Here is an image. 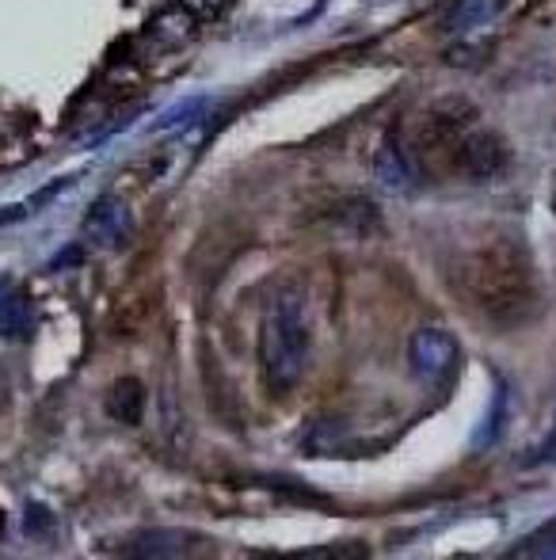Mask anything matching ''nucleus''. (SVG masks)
<instances>
[{"label":"nucleus","mask_w":556,"mask_h":560,"mask_svg":"<svg viewBox=\"0 0 556 560\" xmlns=\"http://www.w3.org/2000/svg\"><path fill=\"white\" fill-rule=\"evenodd\" d=\"M84 236L96 241L99 248H119L130 236V207L119 195H104L99 202H92L88 218H84Z\"/></svg>","instance_id":"nucleus-7"},{"label":"nucleus","mask_w":556,"mask_h":560,"mask_svg":"<svg viewBox=\"0 0 556 560\" xmlns=\"http://www.w3.org/2000/svg\"><path fill=\"white\" fill-rule=\"evenodd\" d=\"M54 530V515L46 503H27V534L31 538H46Z\"/></svg>","instance_id":"nucleus-15"},{"label":"nucleus","mask_w":556,"mask_h":560,"mask_svg":"<svg viewBox=\"0 0 556 560\" xmlns=\"http://www.w3.org/2000/svg\"><path fill=\"white\" fill-rule=\"evenodd\" d=\"M504 408H507V393L499 389V393H496V408L488 412V423H484V431L476 435V446L496 443V439H499V431H504Z\"/></svg>","instance_id":"nucleus-14"},{"label":"nucleus","mask_w":556,"mask_h":560,"mask_svg":"<svg viewBox=\"0 0 556 560\" xmlns=\"http://www.w3.org/2000/svg\"><path fill=\"white\" fill-rule=\"evenodd\" d=\"M81 259H84L81 244H73L69 252H58V256L50 259V271H61V267H69V264H81Z\"/></svg>","instance_id":"nucleus-19"},{"label":"nucleus","mask_w":556,"mask_h":560,"mask_svg":"<svg viewBox=\"0 0 556 560\" xmlns=\"http://www.w3.org/2000/svg\"><path fill=\"white\" fill-rule=\"evenodd\" d=\"M374 184L386 195H412L419 187V161L397 126L386 130L378 153H374Z\"/></svg>","instance_id":"nucleus-5"},{"label":"nucleus","mask_w":556,"mask_h":560,"mask_svg":"<svg viewBox=\"0 0 556 560\" xmlns=\"http://www.w3.org/2000/svg\"><path fill=\"white\" fill-rule=\"evenodd\" d=\"M458 290L492 328L514 332L530 325L542 310V282H537L534 256L527 248V236L511 229H492L476 248L461 256Z\"/></svg>","instance_id":"nucleus-1"},{"label":"nucleus","mask_w":556,"mask_h":560,"mask_svg":"<svg viewBox=\"0 0 556 560\" xmlns=\"http://www.w3.org/2000/svg\"><path fill=\"white\" fill-rule=\"evenodd\" d=\"M0 538H4V515H0Z\"/></svg>","instance_id":"nucleus-21"},{"label":"nucleus","mask_w":556,"mask_h":560,"mask_svg":"<svg viewBox=\"0 0 556 560\" xmlns=\"http://www.w3.org/2000/svg\"><path fill=\"white\" fill-rule=\"evenodd\" d=\"M179 4H184L194 20H214V15L225 12V4H229V0H179Z\"/></svg>","instance_id":"nucleus-16"},{"label":"nucleus","mask_w":556,"mask_h":560,"mask_svg":"<svg viewBox=\"0 0 556 560\" xmlns=\"http://www.w3.org/2000/svg\"><path fill=\"white\" fill-rule=\"evenodd\" d=\"M507 0H453L442 20V31L453 38H469L473 31H484L504 15Z\"/></svg>","instance_id":"nucleus-8"},{"label":"nucleus","mask_w":556,"mask_h":560,"mask_svg":"<svg viewBox=\"0 0 556 560\" xmlns=\"http://www.w3.org/2000/svg\"><path fill=\"white\" fill-rule=\"evenodd\" d=\"M370 549L363 546V541H335V546H328V549H305V553H297V557H312V560H358V557H366Z\"/></svg>","instance_id":"nucleus-13"},{"label":"nucleus","mask_w":556,"mask_h":560,"mask_svg":"<svg viewBox=\"0 0 556 560\" xmlns=\"http://www.w3.org/2000/svg\"><path fill=\"white\" fill-rule=\"evenodd\" d=\"M194 31V15L187 8H171V12H161L153 23H149V35L156 38L161 46H179L187 43Z\"/></svg>","instance_id":"nucleus-12"},{"label":"nucleus","mask_w":556,"mask_h":560,"mask_svg":"<svg viewBox=\"0 0 556 560\" xmlns=\"http://www.w3.org/2000/svg\"><path fill=\"white\" fill-rule=\"evenodd\" d=\"M35 332V310L23 290L0 298V339H27Z\"/></svg>","instance_id":"nucleus-10"},{"label":"nucleus","mask_w":556,"mask_h":560,"mask_svg":"<svg viewBox=\"0 0 556 560\" xmlns=\"http://www.w3.org/2000/svg\"><path fill=\"white\" fill-rule=\"evenodd\" d=\"M545 462H556V428H553V435L534 450V457H530V465H545Z\"/></svg>","instance_id":"nucleus-18"},{"label":"nucleus","mask_w":556,"mask_h":560,"mask_svg":"<svg viewBox=\"0 0 556 560\" xmlns=\"http://www.w3.org/2000/svg\"><path fill=\"white\" fill-rule=\"evenodd\" d=\"M446 156H450V168L458 176L476 179V184L499 179L511 168V145L496 130H484V126H469Z\"/></svg>","instance_id":"nucleus-3"},{"label":"nucleus","mask_w":556,"mask_h":560,"mask_svg":"<svg viewBox=\"0 0 556 560\" xmlns=\"http://www.w3.org/2000/svg\"><path fill=\"white\" fill-rule=\"evenodd\" d=\"M527 553H534V557H556V526H545L542 534H534V538L527 541Z\"/></svg>","instance_id":"nucleus-17"},{"label":"nucleus","mask_w":556,"mask_h":560,"mask_svg":"<svg viewBox=\"0 0 556 560\" xmlns=\"http://www.w3.org/2000/svg\"><path fill=\"white\" fill-rule=\"evenodd\" d=\"M409 362H412V374H416L423 385L446 389V385H453V377H458V370H461L458 336L446 332V328H419L409 343Z\"/></svg>","instance_id":"nucleus-4"},{"label":"nucleus","mask_w":556,"mask_h":560,"mask_svg":"<svg viewBox=\"0 0 556 560\" xmlns=\"http://www.w3.org/2000/svg\"><path fill=\"white\" fill-rule=\"evenodd\" d=\"M469 126H476L473 107H469L465 100H442V104H435L427 115H423L416 145L423 153H450L453 141H458Z\"/></svg>","instance_id":"nucleus-6"},{"label":"nucleus","mask_w":556,"mask_h":560,"mask_svg":"<svg viewBox=\"0 0 556 560\" xmlns=\"http://www.w3.org/2000/svg\"><path fill=\"white\" fill-rule=\"evenodd\" d=\"M130 557H179L187 553V534L179 530H145L127 546Z\"/></svg>","instance_id":"nucleus-11"},{"label":"nucleus","mask_w":556,"mask_h":560,"mask_svg":"<svg viewBox=\"0 0 556 560\" xmlns=\"http://www.w3.org/2000/svg\"><path fill=\"white\" fill-rule=\"evenodd\" d=\"M309 366V325L294 294H279L260 320V370L271 393H289Z\"/></svg>","instance_id":"nucleus-2"},{"label":"nucleus","mask_w":556,"mask_h":560,"mask_svg":"<svg viewBox=\"0 0 556 560\" xmlns=\"http://www.w3.org/2000/svg\"><path fill=\"white\" fill-rule=\"evenodd\" d=\"M107 416L122 428H138L145 420V385L138 377H119L107 389Z\"/></svg>","instance_id":"nucleus-9"},{"label":"nucleus","mask_w":556,"mask_h":560,"mask_svg":"<svg viewBox=\"0 0 556 560\" xmlns=\"http://www.w3.org/2000/svg\"><path fill=\"white\" fill-rule=\"evenodd\" d=\"M23 214H27V210H23V207H8V210H0V225H4V222H20Z\"/></svg>","instance_id":"nucleus-20"}]
</instances>
